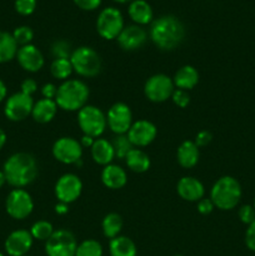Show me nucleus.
Returning a JSON list of instances; mask_svg holds the SVG:
<instances>
[{"mask_svg": "<svg viewBox=\"0 0 255 256\" xmlns=\"http://www.w3.org/2000/svg\"><path fill=\"white\" fill-rule=\"evenodd\" d=\"M6 182L15 189H22L32 184L39 174L36 159L29 152H15L6 159L2 166Z\"/></svg>", "mask_w": 255, "mask_h": 256, "instance_id": "f257e3e1", "label": "nucleus"}, {"mask_svg": "<svg viewBox=\"0 0 255 256\" xmlns=\"http://www.w3.org/2000/svg\"><path fill=\"white\" fill-rule=\"evenodd\" d=\"M149 36L160 50L170 52L182 44L185 36L184 25L178 18L164 15L152 22Z\"/></svg>", "mask_w": 255, "mask_h": 256, "instance_id": "f03ea898", "label": "nucleus"}, {"mask_svg": "<svg viewBox=\"0 0 255 256\" xmlns=\"http://www.w3.org/2000/svg\"><path fill=\"white\" fill-rule=\"evenodd\" d=\"M89 94V88L84 82L68 79L60 86H58L55 102L58 108L65 112H79L86 105Z\"/></svg>", "mask_w": 255, "mask_h": 256, "instance_id": "7ed1b4c3", "label": "nucleus"}, {"mask_svg": "<svg viewBox=\"0 0 255 256\" xmlns=\"http://www.w3.org/2000/svg\"><path fill=\"white\" fill-rule=\"evenodd\" d=\"M240 182L232 176H222L215 182L210 192V199L215 208L220 210H232L242 199Z\"/></svg>", "mask_w": 255, "mask_h": 256, "instance_id": "20e7f679", "label": "nucleus"}, {"mask_svg": "<svg viewBox=\"0 0 255 256\" xmlns=\"http://www.w3.org/2000/svg\"><path fill=\"white\" fill-rule=\"evenodd\" d=\"M72 70L84 78L96 76L102 72V59L99 54L90 46H79L70 55Z\"/></svg>", "mask_w": 255, "mask_h": 256, "instance_id": "39448f33", "label": "nucleus"}, {"mask_svg": "<svg viewBox=\"0 0 255 256\" xmlns=\"http://www.w3.org/2000/svg\"><path fill=\"white\" fill-rule=\"evenodd\" d=\"M78 124L84 135L99 138L106 129V115L94 105H85L78 112Z\"/></svg>", "mask_w": 255, "mask_h": 256, "instance_id": "423d86ee", "label": "nucleus"}, {"mask_svg": "<svg viewBox=\"0 0 255 256\" xmlns=\"http://www.w3.org/2000/svg\"><path fill=\"white\" fill-rule=\"evenodd\" d=\"M124 29V18L116 8H105L100 12L96 19L98 34L105 40L118 39Z\"/></svg>", "mask_w": 255, "mask_h": 256, "instance_id": "0eeeda50", "label": "nucleus"}, {"mask_svg": "<svg viewBox=\"0 0 255 256\" xmlns=\"http://www.w3.org/2000/svg\"><path fill=\"white\" fill-rule=\"evenodd\" d=\"M5 209L8 215L15 220H24L34 210L32 198L26 190L14 189L9 192L5 200Z\"/></svg>", "mask_w": 255, "mask_h": 256, "instance_id": "6e6552de", "label": "nucleus"}, {"mask_svg": "<svg viewBox=\"0 0 255 256\" xmlns=\"http://www.w3.org/2000/svg\"><path fill=\"white\" fill-rule=\"evenodd\" d=\"M78 242L74 234L66 229L54 232L48 242H45V252L48 256H75Z\"/></svg>", "mask_w": 255, "mask_h": 256, "instance_id": "1a4fd4ad", "label": "nucleus"}, {"mask_svg": "<svg viewBox=\"0 0 255 256\" xmlns=\"http://www.w3.org/2000/svg\"><path fill=\"white\" fill-rule=\"evenodd\" d=\"M52 156L66 165H82V146L80 142L70 136H62L52 145Z\"/></svg>", "mask_w": 255, "mask_h": 256, "instance_id": "9d476101", "label": "nucleus"}, {"mask_svg": "<svg viewBox=\"0 0 255 256\" xmlns=\"http://www.w3.org/2000/svg\"><path fill=\"white\" fill-rule=\"evenodd\" d=\"M175 90L174 82L165 74H155L146 80L144 94L152 102H164L170 99Z\"/></svg>", "mask_w": 255, "mask_h": 256, "instance_id": "9b49d317", "label": "nucleus"}, {"mask_svg": "<svg viewBox=\"0 0 255 256\" xmlns=\"http://www.w3.org/2000/svg\"><path fill=\"white\" fill-rule=\"evenodd\" d=\"M34 100L30 95L24 92H15L10 95L4 105V114L10 122H22L29 115H32Z\"/></svg>", "mask_w": 255, "mask_h": 256, "instance_id": "f8f14e48", "label": "nucleus"}, {"mask_svg": "<svg viewBox=\"0 0 255 256\" xmlns=\"http://www.w3.org/2000/svg\"><path fill=\"white\" fill-rule=\"evenodd\" d=\"M106 122L115 135L128 134L132 125V109L125 102H115L108 112Z\"/></svg>", "mask_w": 255, "mask_h": 256, "instance_id": "ddd939ff", "label": "nucleus"}, {"mask_svg": "<svg viewBox=\"0 0 255 256\" xmlns=\"http://www.w3.org/2000/svg\"><path fill=\"white\" fill-rule=\"evenodd\" d=\"M82 192V182L78 175L68 172L60 176L55 184V196L60 202L72 204L79 199Z\"/></svg>", "mask_w": 255, "mask_h": 256, "instance_id": "4468645a", "label": "nucleus"}, {"mask_svg": "<svg viewBox=\"0 0 255 256\" xmlns=\"http://www.w3.org/2000/svg\"><path fill=\"white\" fill-rule=\"evenodd\" d=\"M158 134V129L149 120H138L132 122L128 132V138L132 146L144 148L152 144Z\"/></svg>", "mask_w": 255, "mask_h": 256, "instance_id": "2eb2a0df", "label": "nucleus"}, {"mask_svg": "<svg viewBox=\"0 0 255 256\" xmlns=\"http://www.w3.org/2000/svg\"><path fill=\"white\" fill-rule=\"evenodd\" d=\"M32 234L28 230H15L10 232L5 240V252L10 256H24L30 252L32 246Z\"/></svg>", "mask_w": 255, "mask_h": 256, "instance_id": "dca6fc26", "label": "nucleus"}, {"mask_svg": "<svg viewBox=\"0 0 255 256\" xmlns=\"http://www.w3.org/2000/svg\"><path fill=\"white\" fill-rule=\"evenodd\" d=\"M16 60L20 66L29 72H38L45 62L42 52L32 44L20 46L16 52Z\"/></svg>", "mask_w": 255, "mask_h": 256, "instance_id": "f3484780", "label": "nucleus"}, {"mask_svg": "<svg viewBox=\"0 0 255 256\" xmlns=\"http://www.w3.org/2000/svg\"><path fill=\"white\" fill-rule=\"evenodd\" d=\"M148 34L140 25H129L124 26L122 32L118 36V44L125 52H134L140 49L145 44Z\"/></svg>", "mask_w": 255, "mask_h": 256, "instance_id": "a211bd4d", "label": "nucleus"}, {"mask_svg": "<svg viewBox=\"0 0 255 256\" xmlns=\"http://www.w3.org/2000/svg\"><path fill=\"white\" fill-rule=\"evenodd\" d=\"M176 192L185 202H199L204 198L205 188L196 178L184 176L178 182Z\"/></svg>", "mask_w": 255, "mask_h": 256, "instance_id": "6ab92c4d", "label": "nucleus"}, {"mask_svg": "<svg viewBox=\"0 0 255 256\" xmlns=\"http://www.w3.org/2000/svg\"><path fill=\"white\" fill-rule=\"evenodd\" d=\"M102 182L108 189L119 190L126 185L128 175L122 166L115 164H109L104 166L102 172Z\"/></svg>", "mask_w": 255, "mask_h": 256, "instance_id": "aec40b11", "label": "nucleus"}, {"mask_svg": "<svg viewBox=\"0 0 255 256\" xmlns=\"http://www.w3.org/2000/svg\"><path fill=\"white\" fill-rule=\"evenodd\" d=\"M199 146L195 144V142H192V140H185L178 148V162L184 169L194 168L198 164V162H199Z\"/></svg>", "mask_w": 255, "mask_h": 256, "instance_id": "412c9836", "label": "nucleus"}, {"mask_svg": "<svg viewBox=\"0 0 255 256\" xmlns=\"http://www.w3.org/2000/svg\"><path fill=\"white\" fill-rule=\"evenodd\" d=\"M58 112V105L55 100L50 99H40L36 102H34L32 106V119L40 124H46L50 122L55 118Z\"/></svg>", "mask_w": 255, "mask_h": 256, "instance_id": "4be33fe9", "label": "nucleus"}, {"mask_svg": "<svg viewBox=\"0 0 255 256\" xmlns=\"http://www.w3.org/2000/svg\"><path fill=\"white\" fill-rule=\"evenodd\" d=\"M172 82H174L175 88L188 92L195 88V85L199 82V72L192 65H184L175 72Z\"/></svg>", "mask_w": 255, "mask_h": 256, "instance_id": "5701e85b", "label": "nucleus"}, {"mask_svg": "<svg viewBox=\"0 0 255 256\" xmlns=\"http://www.w3.org/2000/svg\"><path fill=\"white\" fill-rule=\"evenodd\" d=\"M92 158L99 165L106 166V165L112 164L115 158V152L112 142H108L106 139H95L92 146Z\"/></svg>", "mask_w": 255, "mask_h": 256, "instance_id": "b1692460", "label": "nucleus"}, {"mask_svg": "<svg viewBox=\"0 0 255 256\" xmlns=\"http://www.w3.org/2000/svg\"><path fill=\"white\" fill-rule=\"evenodd\" d=\"M128 14L136 25L150 24L152 20V9L145 0H132L128 8Z\"/></svg>", "mask_w": 255, "mask_h": 256, "instance_id": "393cba45", "label": "nucleus"}, {"mask_svg": "<svg viewBox=\"0 0 255 256\" xmlns=\"http://www.w3.org/2000/svg\"><path fill=\"white\" fill-rule=\"evenodd\" d=\"M125 162H126V166L129 168L132 172H138V174H142L149 170L150 168V158L149 155L145 152H142V149H135L132 148L129 152V154L125 158Z\"/></svg>", "mask_w": 255, "mask_h": 256, "instance_id": "a878e982", "label": "nucleus"}, {"mask_svg": "<svg viewBox=\"0 0 255 256\" xmlns=\"http://www.w3.org/2000/svg\"><path fill=\"white\" fill-rule=\"evenodd\" d=\"M110 256H136L138 250L134 242L128 236H116L110 240Z\"/></svg>", "mask_w": 255, "mask_h": 256, "instance_id": "bb28decb", "label": "nucleus"}, {"mask_svg": "<svg viewBox=\"0 0 255 256\" xmlns=\"http://www.w3.org/2000/svg\"><path fill=\"white\" fill-rule=\"evenodd\" d=\"M19 45L15 42L12 34L0 30V64L12 62L16 58Z\"/></svg>", "mask_w": 255, "mask_h": 256, "instance_id": "cd10ccee", "label": "nucleus"}, {"mask_svg": "<svg viewBox=\"0 0 255 256\" xmlns=\"http://www.w3.org/2000/svg\"><path fill=\"white\" fill-rule=\"evenodd\" d=\"M102 234L108 239H114V238L119 236L120 232L122 229V219L119 214L116 212H110V214L105 215L102 222Z\"/></svg>", "mask_w": 255, "mask_h": 256, "instance_id": "c85d7f7f", "label": "nucleus"}, {"mask_svg": "<svg viewBox=\"0 0 255 256\" xmlns=\"http://www.w3.org/2000/svg\"><path fill=\"white\" fill-rule=\"evenodd\" d=\"M74 72L69 59H54L50 65V72L58 80H68Z\"/></svg>", "mask_w": 255, "mask_h": 256, "instance_id": "c756f323", "label": "nucleus"}, {"mask_svg": "<svg viewBox=\"0 0 255 256\" xmlns=\"http://www.w3.org/2000/svg\"><path fill=\"white\" fill-rule=\"evenodd\" d=\"M54 228H52V222H46V220H39V222H34L30 229V234H32V239L40 240V242H48L52 234H54Z\"/></svg>", "mask_w": 255, "mask_h": 256, "instance_id": "7c9ffc66", "label": "nucleus"}, {"mask_svg": "<svg viewBox=\"0 0 255 256\" xmlns=\"http://www.w3.org/2000/svg\"><path fill=\"white\" fill-rule=\"evenodd\" d=\"M75 256H102V246L94 239H88L78 244Z\"/></svg>", "mask_w": 255, "mask_h": 256, "instance_id": "2f4dec72", "label": "nucleus"}, {"mask_svg": "<svg viewBox=\"0 0 255 256\" xmlns=\"http://www.w3.org/2000/svg\"><path fill=\"white\" fill-rule=\"evenodd\" d=\"M112 148H114L115 158H118V159H125L126 155L129 154L130 150L134 148L132 142H130L129 138H128L126 134L116 135V136L112 139Z\"/></svg>", "mask_w": 255, "mask_h": 256, "instance_id": "473e14b6", "label": "nucleus"}, {"mask_svg": "<svg viewBox=\"0 0 255 256\" xmlns=\"http://www.w3.org/2000/svg\"><path fill=\"white\" fill-rule=\"evenodd\" d=\"M12 36H14L18 45L24 46V45L32 44V39H34V32H32V29L30 26L22 25V26H18L12 32Z\"/></svg>", "mask_w": 255, "mask_h": 256, "instance_id": "72a5a7b5", "label": "nucleus"}, {"mask_svg": "<svg viewBox=\"0 0 255 256\" xmlns=\"http://www.w3.org/2000/svg\"><path fill=\"white\" fill-rule=\"evenodd\" d=\"M72 52L70 44L65 40H56L52 45V54L55 59H70Z\"/></svg>", "mask_w": 255, "mask_h": 256, "instance_id": "f704fd0d", "label": "nucleus"}, {"mask_svg": "<svg viewBox=\"0 0 255 256\" xmlns=\"http://www.w3.org/2000/svg\"><path fill=\"white\" fill-rule=\"evenodd\" d=\"M14 8L18 14L29 16L36 9V0H15Z\"/></svg>", "mask_w": 255, "mask_h": 256, "instance_id": "c9c22d12", "label": "nucleus"}, {"mask_svg": "<svg viewBox=\"0 0 255 256\" xmlns=\"http://www.w3.org/2000/svg\"><path fill=\"white\" fill-rule=\"evenodd\" d=\"M172 102L176 105V106L184 109V108H186L188 105H189L190 96H189V94H188V92H185V90L175 89L174 92H172Z\"/></svg>", "mask_w": 255, "mask_h": 256, "instance_id": "e433bc0d", "label": "nucleus"}, {"mask_svg": "<svg viewBox=\"0 0 255 256\" xmlns=\"http://www.w3.org/2000/svg\"><path fill=\"white\" fill-rule=\"evenodd\" d=\"M239 219L242 224L250 225L255 220V209L252 205H242L239 209Z\"/></svg>", "mask_w": 255, "mask_h": 256, "instance_id": "4c0bfd02", "label": "nucleus"}, {"mask_svg": "<svg viewBox=\"0 0 255 256\" xmlns=\"http://www.w3.org/2000/svg\"><path fill=\"white\" fill-rule=\"evenodd\" d=\"M72 2L78 8H80L82 10H86V12H92L102 4V0H72Z\"/></svg>", "mask_w": 255, "mask_h": 256, "instance_id": "58836bf2", "label": "nucleus"}, {"mask_svg": "<svg viewBox=\"0 0 255 256\" xmlns=\"http://www.w3.org/2000/svg\"><path fill=\"white\" fill-rule=\"evenodd\" d=\"M245 244L248 249L255 252V220L250 225H248L246 232H245Z\"/></svg>", "mask_w": 255, "mask_h": 256, "instance_id": "ea45409f", "label": "nucleus"}, {"mask_svg": "<svg viewBox=\"0 0 255 256\" xmlns=\"http://www.w3.org/2000/svg\"><path fill=\"white\" fill-rule=\"evenodd\" d=\"M212 132H208V130H202V132H198L196 136H195V144H196L199 148H202L209 145L210 142H212Z\"/></svg>", "mask_w": 255, "mask_h": 256, "instance_id": "a19ab883", "label": "nucleus"}, {"mask_svg": "<svg viewBox=\"0 0 255 256\" xmlns=\"http://www.w3.org/2000/svg\"><path fill=\"white\" fill-rule=\"evenodd\" d=\"M214 204H212V199H206V198H202V200L198 202V212L202 215H208L214 210Z\"/></svg>", "mask_w": 255, "mask_h": 256, "instance_id": "79ce46f5", "label": "nucleus"}, {"mask_svg": "<svg viewBox=\"0 0 255 256\" xmlns=\"http://www.w3.org/2000/svg\"><path fill=\"white\" fill-rule=\"evenodd\" d=\"M20 89H22V92L32 96V95L38 90V82H35L34 79H30L29 78V79H25L24 82H22Z\"/></svg>", "mask_w": 255, "mask_h": 256, "instance_id": "37998d69", "label": "nucleus"}, {"mask_svg": "<svg viewBox=\"0 0 255 256\" xmlns=\"http://www.w3.org/2000/svg\"><path fill=\"white\" fill-rule=\"evenodd\" d=\"M42 96H44V99L55 100L58 94V86L52 84V82H48V84H45L44 86L42 88Z\"/></svg>", "mask_w": 255, "mask_h": 256, "instance_id": "c03bdc74", "label": "nucleus"}, {"mask_svg": "<svg viewBox=\"0 0 255 256\" xmlns=\"http://www.w3.org/2000/svg\"><path fill=\"white\" fill-rule=\"evenodd\" d=\"M68 212H69V204L59 202L55 205V212H56L58 215H65Z\"/></svg>", "mask_w": 255, "mask_h": 256, "instance_id": "a18cd8bd", "label": "nucleus"}, {"mask_svg": "<svg viewBox=\"0 0 255 256\" xmlns=\"http://www.w3.org/2000/svg\"><path fill=\"white\" fill-rule=\"evenodd\" d=\"M95 139L92 136H88V135H84V136L82 138V140H80V144H82V146H89L92 148V144H94Z\"/></svg>", "mask_w": 255, "mask_h": 256, "instance_id": "49530a36", "label": "nucleus"}, {"mask_svg": "<svg viewBox=\"0 0 255 256\" xmlns=\"http://www.w3.org/2000/svg\"><path fill=\"white\" fill-rule=\"evenodd\" d=\"M6 95H8V88L5 85V82L0 79V102H4L6 99Z\"/></svg>", "mask_w": 255, "mask_h": 256, "instance_id": "de8ad7c7", "label": "nucleus"}, {"mask_svg": "<svg viewBox=\"0 0 255 256\" xmlns=\"http://www.w3.org/2000/svg\"><path fill=\"white\" fill-rule=\"evenodd\" d=\"M5 142H6V134H5L4 130H2V128H0V150H2V148H4Z\"/></svg>", "mask_w": 255, "mask_h": 256, "instance_id": "09e8293b", "label": "nucleus"}, {"mask_svg": "<svg viewBox=\"0 0 255 256\" xmlns=\"http://www.w3.org/2000/svg\"><path fill=\"white\" fill-rule=\"evenodd\" d=\"M6 182V179H5V175L4 172H0V189H2V186H4V184Z\"/></svg>", "mask_w": 255, "mask_h": 256, "instance_id": "8fccbe9b", "label": "nucleus"}, {"mask_svg": "<svg viewBox=\"0 0 255 256\" xmlns=\"http://www.w3.org/2000/svg\"><path fill=\"white\" fill-rule=\"evenodd\" d=\"M114 2H120V4H126V2H132V0H114Z\"/></svg>", "mask_w": 255, "mask_h": 256, "instance_id": "3c124183", "label": "nucleus"}, {"mask_svg": "<svg viewBox=\"0 0 255 256\" xmlns=\"http://www.w3.org/2000/svg\"><path fill=\"white\" fill-rule=\"evenodd\" d=\"M0 256H4V254H2V252H0Z\"/></svg>", "mask_w": 255, "mask_h": 256, "instance_id": "603ef678", "label": "nucleus"}, {"mask_svg": "<svg viewBox=\"0 0 255 256\" xmlns=\"http://www.w3.org/2000/svg\"><path fill=\"white\" fill-rule=\"evenodd\" d=\"M252 206H254V209H255V200H254V205H252Z\"/></svg>", "mask_w": 255, "mask_h": 256, "instance_id": "864d4df0", "label": "nucleus"}, {"mask_svg": "<svg viewBox=\"0 0 255 256\" xmlns=\"http://www.w3.org/2000/svg\"><path fill=\"white\" fill-rule=\"evenodd\" d=\"M174 256H182V255H174Z\"/></svg>", "mask_w": 255, "mask_h": 256, "instance_id": "5fc2aeb1", "label": "nucleus"}, {"mask_svg": "<svg viewBox=\"0 0 255 256\" xmlns=\"http://www.w3.org/2000/svg\"><path fill=\"white\" fill-rule=\"evenodd\" d=\"M24 256H28V255H24Z\"/></svg>", "mask_w": 255, "mask_h": 256, "instance_id": "6e6d98bb", "label": "nucleus"}]
</instances>
